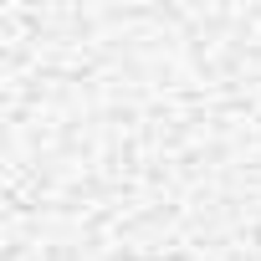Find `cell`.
Returning <instances> with one entry per match:
<instances>
[]
</instances>
